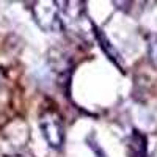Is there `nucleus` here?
<instances>
[{
	"label": "nucleus",
	"mask_w": 157,
	"mask_h": 157,
	"mask_svg": "<svg viewBox=\"0 0 157 157\" xmlns=\"http://www.w3.org/2000/svg\"><path fill=\"white\" fill-rule=\"evenodd\" d=\"M129 157H146V137L134 130L129 138Z\"/></svg>",
	"instance_id": "obj_3"
},
{
	"label": "nucleus",
	"mask_w": 157,
	"mask_h": 157,
	"mask_svg": "<svg viewBox=\"0 0 157 157\" xmlns=\"http://www.w3.org/2000/svg\"><path fill=\"white\" fill-rule=\"evenodd\" d=\"M39 129L52 149H60L64 143V127L55 112H46L39 118Z\"/></svg>",
	"instance_id": "obj_1"
},
{
	"label": "nucleus",
	"mask_w": 157,
	"mask_h": 157,
	"mask_svg": "<svg viewBox=\"0 0 157 157\" xmlns=\"http://www.w3.org/2000/svg\"><path fill=\"white\" fill-rule=\"evenodd\" d=\"M148 54L154 64H157V35H151L148 39Z\"/></svg>",
	"instance_id": "obj_5"
},
{
	"label": "nucleus",
	"mask_w": 157,
	"mask_h": 157,
	"mask_svg": "<svg viewBox=\"0 0 157 157\" xmlns=\"http://www.w3.org/2000/svg\"><path fill=\"white\" fill-rule=\"evenodd\" d=\"M13 157H32V155H30V154H24V152H22V154H16V155H13Z\"/></svg>",
	"instance_id": "obj_7"
},
{
	"label": "nucleus",
	"mask_w": 157,
	"mask_h": 157,
	"mask_svg": "<svg viewBox=\"0 0 157 157\" xmlns=\"http://www.w3.org/2000/svg\"><path fill=\"white\" fill-rule=\"evenodd\" d=\"M152 157H157V148L154 149V152H152Z\"/></svg>",
	"instance_id": "obj_8"
},
{
	"label": "nucleus",
	"mask_w": 157,
	"mask_h": 157,
	"mask_svg": "<svg viewBox=\"0 0 157 157\" xmlns=\"http://www.w3.org/2000/svg\"><path fill=\"white\" fill-rule=\"evenodd\" d=\"M90 148L94 151V154H96L98 157H105V152H104V151L101 149V146H98V143H94V141H90Z\"/></svg>",
	"instance_id": "obj_6"
},
{
	"label": "nucleus",
	"mask_w": 157,
	"mask_h": 157,
	"mask_svg": "<svg viewBox=\"0 0 157 157\" xmlns=\"http://www.w3.org/2000/svg\"><path fill=\"white\" fill-rule=\"evenodd\" d=\"M33 17L36 24L46 32H60L63 27V22L60 17V11L55 6V2H38L35 3Z\"/></svg>",
	"instance_id": "obj_2"
},
{
	"label": "nucleus",
	"mask_w": 157,
	"mask_h": 157,
	"mask_svg": "<svg viewBox=\"0 0 157 157\" xmlns=\"http://www.w3.org/2000/svg\"><path fill=\"white\" fill-rule=\"evenodd\" d=\"M94 29V36H96V39L99 41V44H101V47H102V50L105 52V54L109 55V58L112 60V61H115V63H120L121 61V57H120V52H118L113 46H112V43L107 39V36L104 35L98 27H93Z\"/></svg>",
	"instance_id": "obj_4"
}]
</instances>
